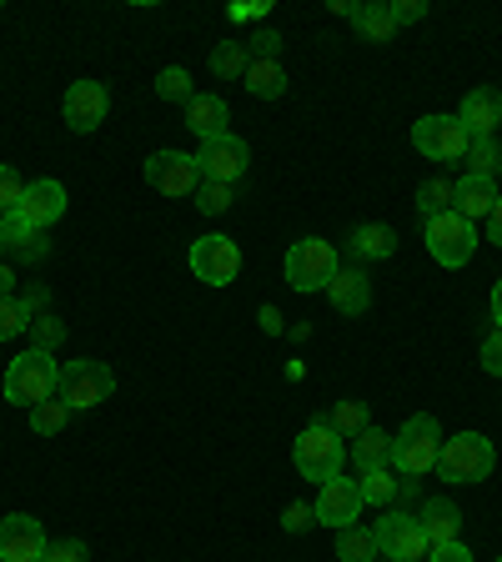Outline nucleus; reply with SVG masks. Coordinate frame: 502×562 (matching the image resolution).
<instances>
[{"label": "nucleus", "instance_id": "nucleus-44", "mask_svg": "<svg viewBox=\"0 0 502 562\" xmlns=\"http://www.w3.org/2000/svg\"><path fill=\"white\" fill-rule=\"evenodd\" d=\"M422 15H427V0H398V5H392V21L398 25H412V21H422Z\"/></svg>", "mask_w": 502, "mask_h": 562}, {"label": "nucleus", "instance_id": "nucleus-17", "mask_svg": "<svg viewBox=\"0 0 502 562\" xmlns=\"http://www.w3.org/2000/svg\"><path fill=\"white\" fill-rule=\"evenodd\" d=\"M457 121H462V131H468L472 140L492 136V131L502 126V95L492 91V86H478V91H468V95H462V111H457Z\"/></svg>", "mask_w": 502, "mask_h": 562}, {"label": "nucleus", "instance_id": "nucleus-14", "mask_svg": "<svg viewBox=\"0 0 502 562\" xmlns=\"http://www.w3.org/2000/svg\"><path fill=\"white\" fill-rule=\"evenodd\" d=\"M105 111H111V91H105L101 81H76L66 91V101H60V116H66V126L76 131V136L101 126Z\"/></svg>", "mask_w": 502, "mask_h": 562}, {"label": "nucleus", "instance_id": "nucleus-16", "mask_svg": "<svg viewBox=\"0 0 502 562\" xmlns=\"http://www.w3.org/2000/svg\"><path fill=\"white\" fill-rule=\"evenodd\" d=\"M31 222V232H46L51 222H60L66 216V187L60 181H51V176H41V181H25V196L21 206H15Z\"/></svg>", "mask_w": 502, "mask_h": 562}, {"label": "nucleus", "instance_id": "nucleus-30", "mask_svg": "<svg viewBox=\"0 0 502 562\" xmlns=\"http://www.w3.org/2000/svg\"><path fill=\"white\" fill-rule=\"evenodd\" d=\"M66 422H70V407H66L60 397H46V402H35V407H31V432H35V437L66 432Z\"/></svg>", "mask_w": 502, "mask_h": 562}, {"label": "nucleus", "instance_id": "nucleus-7", "mask_svg": "<svg viewBox=\"0 0 502 562\" xmlns=\"http://www.w3.org/2000/svg\"><path fill=\"white\" fill-rule=\"evenodd\" d=\"M427 251H433L437 267H468L472 251H478V226L462 211H443L427 222Z\"/></svg>", "mask_w": 502, "mask_h": 562}, {"label": "nucleus", "instance_id": "nucleus-13", "mask_svg": "<svg viewBox=\"0 0 502 562\" xmlns=\"http://www.w3.org/2000/svg\"><path fill=\"white\" fill-rule=\"evenodd\" d=\"M46 532L31 513H11L0 517V562H41L46 558Z\"/></svg>", "mask_w": 502, "mask_h": 562}, {"label": "nucleus", "instance_id": "nucleus-2", "mask_svg": "<svg viewBox=\"0 0 502 562\" xmlns=\"http://www.w3.org/2000/svg\"><path fill=\"white\" fill-rule=\"evenodd\" d=\"M437 452H443V427H437V417L417 412V417H408L402 432L392 437V472H398V477H422V472L437 468Z\"/></svg>", "mask_w": 502, "mask_h": 562}, {"label": "nucleus", "instance_id": "nucleus-1", "mask_svg": "<svg viewBox=\"0 0 502 562\" xmlns=\"http://www.w3.org/2000/svg\"><path fill=\"white\" fill-rule=\"evenodd\" d=\"M56 382H60V367L51 351H21L11 367H5V382H0V392H5V402L11 407H35V402L56 397Z\"/></svg>", "mask_w": 502, "mask_h": 562}, {"label": "nucleus", "instance_id": "nucleus-51", "mask_svg": "<svg viewBox=\"0 0 502 562\" xmlns=\"http://www.w3.org/2000/svg\"><path fill=\"white\" fill-rule=\"evenodd\" d=\"M498 562H502V558H498Z\"/></svg>", "mask_w": 502, "mask_h": 562}, {"label": "nucleus", "instance_id": "nucleus-42", "mask_svg": "<svg viewBox=\"0 0 502 562\" xmlns=\"http://www.w3.org/2000/svg\"><path fill=\"white\" fill-rule=\"evenodd\" d=\"M281 527H287V532H306V527H316V507L287 503V513H281Z\"/></svg>", "mask_w": 502, "mask_h": 562}, {"label": "nucleus", "instance_id": "nucleus-38", "mask_svg": "<svg viewBox=\"0 0 502 562\" xmlns=\"http://www.w3.org/2000/svg\"><path fill=\"white\" fill-rule=\"evenodd\" d=\"M0 236H5V246H15V251H21L35 232H31V222H25L21 211H5V216H0Z\"/></svg>", "mask_w": 502, "mask_h": 562}, {"label": "nucleus", "instance_id": "nucleus-37", "mask_svg": "<svg viewBox=\"0 0 502 562\" xmlns=\"http://www.w3.org/2000/svg\"><path fill=\"white\" fill-rule=\"evenodd\" d=\"M21 196H25V181L15 176V166H0V216L21 206Z\"/></svg>", "mask_w": 502, "mask_h": 562}, {"label": "nucleus", "instance_id": "nucleus-15", "mask_svg": "<svg viewBox=\"0 0 502 562\" xmlns=\"http://www.w3.org/2000/svg\"><path fill=\"white\" fill-rule=\"evenodd\" d=\"M316 522L322 527H352L357 522V513H362V487L357 482H347V477H332V482H322V497H316Z\"/></svg>", "mask_w": 502, "mask_h": 562}, {"label": "nucleus", "instance_id": "nucleus-3", "mask_svg": "<svg viewBox=\"0 0 502 562\" xmlns=\"http://www.w3.org/2000/svg\"><path fill=\"white\" fill-rule=\"evenodd\" d=\"M492 468H498V447H492L482 432H457L453 442H443L433 472H443V482L472 487V482H488Z\"/></svg>", "mask_w": 502, "mask_h": 562}, {"label": "nucleus", "instance_id": "nucleus-33", "mask_svg": "<svg viewBox=\"0 0 502 562\" xmlns=\"http://www.w3.org/2000/svg\"><path fill=\"white\" fill-rule=\"evenodd\" d=\"M236 201V187H226V181H207L201 176V187H197V206L207 211V216H226Z\"/></svg>", "mask_w": 502, "mask_h": 562}, {"label": "nucleus", "instance_id": "nucleus-32", "mask_svg": "<svg viewBox=\"0 0 502 562\" xmlns=\"http://www.w3.org/2000/svg\"><path fill=\"white\" fill-rule=\"evenodd\" d=\"M462 161H468V176H498V166H502V146L492 136H478L468 146V156H462Z\"/></svg>", "mask_w": 502, "mask_h": 562}, {"label": "nucleus", "instance_id": "nucleus-21", "mask_svg": "<svg viewBox=\"0 0 502 562\" xmlns=\"http://www.w3.org/2000/svg\"><path fill=\"white\" fill-rule=\"evenodd\" d=\"M226 116H232V111H226V101L222 95H191L187 101V126L197 131L201 140H211V136H226Z\"/></svg>", "mask_w": 502, "mask_h": 562}, {"label": "nucleus", "instance_id": "nucleus-23", "mask_svg": "<svg viewBox=\"0 0 502 562\" xmlns=\"http://www.w3.org/2000/svg\"><path fill=\"white\" fill-rule=\"evenodd\" d=\"M347 457L357 462V472H372V468H392V437L382 427H362V432L352 437Z\"/></svg>", "mask_w": 502, "mask_h": 562}, {"label": "nucleus", "instance_id": "nucleus-18", "mask_svg": "<svg viewBox=\"0 0 502 562\" xmlns=\"http://www.w3.org/2000/svg\"><path fill=\"white\" fill-rule=\"evenodd\" d=\"M327 302H332V312H342V316H362L367 306H372V281H367L362 271H337V277L327 281Z\"/></svg>", "mask_w": 502, "mask_h": 562}, {"label": "nucleus", "instance_id": "nucleus-34", "mask_svg": "<svg viewBox=\"0 0 502 562\" xmlns=\"http://www.w3.org/2000/svg\"><path fill=\"white\" fill-rule=\"evenodd\" d=\"M156 95H161V101H181V105H187L197 91H191V76H187V70H181V66H166L161 76H156Z\"/></svg>", "mask_w": 502, "mask_h": 562}, {"label": "nucleus", "instance_id": "nucleus-50", "mask_svg": "<svg viewBox=\"0 0 502 562\" xmlns=\"http://www.w3.org/2000/svg\"><path fill=\"white\" fill-rule=\"evenodd\" d=\"M0 251H11V246H5V236H0Z\"/></svg>", "mask_w": 502, "mask_h": 562}, {"label": "nucleus", "instance_id": "nucleus-25", "mask_svg": "<svg viewBox=\"0 0 502 562\" xmlns=\"http://www.w3.org/2000/svg\"><path fill=\"white\" fill-rule=\"evenodd\" d=\"M352 25H357V35L362 41H372V46H387L392 35H398V21H392V5H357V15H352Z\"/></svg>", "mask_w": 502, "mask_h": 562}, {"label": "nucleus", "instance_id": "nucleus-49", "mask_svg": "<svg viewBox=\"0 0 502 562\" xmlns=\"http://www.w3.org/2000/svg\"><path fill=\"white\" fill-rule=\"evenodd\" d=\"M492 322H498V327H502V277L492 281Z\"/></svg>", "mask_w": 502, "mask_h": 562}, {"label": "nucleus", "instance_id": "nucleus-45", "mask_svg": "<svg viewBox=\"0 0 502 562\" xmlns=\"http://www.w3.org/2000/svg\"><path fill=\"white\" fill-rule=\"evenodd\" d=\"M261 11H267V0H257V5H232L226 15H232V21L242 25V21H252V15H261Z\"/></svg>", "mask_w": 502, "mask_h": 562}, {"label": "nucleus", "instance_id": "nucleus-29", "mask_svg": "<svg viewBox=\"0 0 502 562\" xmlns=\"http://www.w3.org/2000/svg\"><path fill=\"white\" fill-rule=\"evenodd\" d=\"M327 427L342 437V442H352V437L362 432V427H372V417H367V402H337V407L327 412Z\"/></svg>", "mask_w": 502, "mask_h": 562}, {"label": "nucleus", "instance_id": "nucleus-46", "mask_svg": "<svg viewBox=\"0 0 502 562\" xmlns=\"http://www.w3.org/2000/svg\"><path fill=\"white\" fill-rule=\"evenodd\" d=\"M261 331H267V337H277V331H281V312H277V306H261Z\"/></svg>", "mask_w": 502, "mask_h": 562}, {"label": "nucleus", "instance_id": "nucleus-31", "mask_svg": "<svg viewBox=\"0 0 502 562\" xmlns=\"http://www.w3.org/2000/svg\"><path fill=\"white\" fill-rule=\"evenodd\" d=\"M357 487H362V503H377V507H387L392 503V497H398V472L392 468H372V472H362V482H357Z\"/></svg>", "mask_w": 502, "mask_h": 562}, {"label": "nucleus", "instance_id": "nucleus-24", "mask_svg": "<svg viewBox=\"0 0 502 562\" xmlns=\"http://www.w3.org/2000/svg\"><path fill=\"white\" fill-rule=\"evenodd\" d=\"M242 86L252 95H261V101H281L287 95V70H281V60H252Z\"/></svg>", "mask_w": 502, "mask_h": 562}, {"label": "nucleus", "instance_id": "nucleus-22", "mask_svg": "<svg viewBox=\"0 0 502 562\" xmlns=\"http://www.w3.org/2000/svg\"><path fill=\"white\" fill-rule=\"evenodd\" d=\"M352 257L357 261H387V257H398V232L387 222H367L352 232Z\"/></svg>", "mask_w": 502, "mask_h": 562}, {"label": "nucleus", "instance_id": "nucleus-35", "mask_svg": "<svg viewBox=\"0 0 502 562\" xmlns=\"http://www.w3.org/2000/svg\"><path fill=\"white\" fill-rule=\"evenodd\" d=\"M21 331H31V312H25V302H15V296H0V341L21 337Z\"/></svg>", "mask_w": 502, "mask_h": 562}, {"label": "nucleus", "instance_id": "nucleus-9", "mask_svg": "<svg viewBox=\"0 0 502 562\" xmlns=\"http://www.w3.org/2000/svg\"><path fill=\"white\" fill-rule=\"evenodd\" d=\"M412 146H417L422 156H433V161H462L472 136L462 131L457 116H422L417 126H412Z\"/></svg>", "mask_w": 502, "mask_h": 562}, {"label": "nucleus", "instance_id": "nucleus-26", "mask_svg": "<svg viewBox=\"0 0 502 562\" xmlns=\"http://www.w3.org/2000/svg\"><path fill=\"white\" fill-rule=\"evenodd\" d=\"M377 558V538L372 527H342L337 532V562H372Z\"/></svg>", "mask_w": 502, "mask_h": 562}, {"label": "nucleus", "instance_id": "nucleus-27", "mask_svg": "<svg viewBox=\"0 0 502 562\" xmlns=\"http://www.w3.org/2000/svg\"><path fill=\"white\" fill-rule=\"evenodd\" d=\"M453 201H457V187L447 181V176H433V181H422L417 187V211L433 222V216H443V211H453Z\"/></svg>", "mask_w": 502, "mask_h": 562}, {"label": "nucleus", "instance_id": "nucleus-43", "mask_svg": "<svg viewBox=\"0 0 502 562\" xmlns=\"http://www.w3.org/2000/svg\"><path fill=\"white\" fill-rule=\"evenodd\" d=\"M427 562H472V552L462 542H433L427 548Z\"/></svg>", "mask_w": 502, "mask_h": 562}, {"label": "nucleus", "instance_id": "nucleus-40", "mask_svg": "<svg viewBox=\"0 0 502 562\" xmlns=\"http://www.w3.org/2000/svg\"><path fill=\"white\" fill-rule=\"evenodd\" d=\"M252 60H277L281 56V35L277 31H252V46H246Z\"/></svg>", "mask_w": 502, "mask_h": 562}, {"label": "nucleus", "instance_id": "nucleus-4", "mask_svg": "<svg viewBox=\"0 0 502 562\" xmlns=\"http://www.w3.org/2000/svg\"><path fill=\"white\" fill-rule=\"evenodd\" d=\"M292 462H297V472H302L306 482H332V477H342L347 447H342V437L327 427V417H312V427H306V432L297 437V447H292Z\"/></svg>", "mask_w": 502, "mask_h": 562}, {"label": "nucleus", "instance_id": "nucleus-5", "mask_svg": "<svg viewBox=\"0 0 502 562\" xmlns=\"http://www.w3.org/2000/svg\"><path fill=\"white\" fill-rule=\"evenodd\" d=\"M342 271L337 261V246L322 241V236H302L292 241L287 251V281H292V292H327V281Z\"/></svg>", "mask_w": 502, "mask_h": 562}, {"label": "nucleus", "instance_id": "nucleus-11", "mask_svg": "<svg viewBox=\"0 0 502 562\" xmlns=\"http://www.w3.org/2000/svg\"><path fill=\"white\" fill-rule=\"evenodd\" d=\"M191 271L207 286H232L242 271V251L232 236H201V241H191Z\"/></svg>", "mask_w": 502, "mask_h": 562}, {"label": "nucleus", "instance_id": "nucleus-12", "mask_svg": "<svg viewBox=\"0 0 502 562\" xmlns=\"http://www.w3.org/2000/svg\"><path fill=\"white\" fill-rule=\"evenodd\" d=\"M197 166L207 181H226V187H236L246 176V166H252V151H246V140L242 136H211L201 140V151H197Z\"/></svg>", "mask_w": 502, "mask_h": 562}, {"label": "nucleus", "instance_id": "nucleus-48", "mask_svg": "<svg viewBox=\"0 0 502 562\" xmlns=\"http://www.w3.org/2000/svg\"><path fill=\"white\" fill-rule=\"evenodd\" d=\"M488 222H492V246H502V196H498V206H492Z\"/></svg>", "mask_w": 502, "mask_h": 562}, {"label": "nucleus", "instance_id": "nucleus-36", "mask_svg": "<svg viewBox=\"0 0 502 562\" xmlns=\"http://www.w3.org/2000/svg\"><path fill=\"white\" fill-rule=\"evenodd\" d=\"M31 337H35V351H56L60 341H66V327H60L51 312H41V316L31 322Z\"/></svg>", "mask_w": 502, "mask_h": 562}, {"label": "nucleus", "instance_id": "nucleus-41", "mask_svg": "<svg viewBox=\"0 0 502 562\" xmlns=\"http://www.w3.org/2000/svg\"><path fill=\"white\" fill-rule=\"evenodd\" d=\"M482 372L502 376V327H492L488 337H482Z\"/></svg>", "mask_w": 502, "mask_h": 562}, {"label": "nucleus", "instance_id": "nucleus-6", "mask_svg": "<svg viewBox=\"0 0 502 562\" xmlns=\"http://www.w3.org/2000/svg\"><path fill=\"white\" fill-rule=\"evenodd\" d=\"M116 392V372L105 362H66L60 367V382H56V397L66 402L70 412H91V407H101L105 397Z\"/></svg>", "mask_w": 502, "mask_h": 562}, {"label": "nucleus", "instance_id": "nucleus-20", "mask_svg": "<svg viewBox=\"0 0 502 562\" xmlns=\"http://www.w3.org/2000/svg\"><path fill=\"white\" fill-rule=\"evenodd\" d=\"M417 522L427 532V542H457V532H462V513H457L453 497H427Z\"/></svg>", "mask_w": 502, "mask_h": 562}, {"label": "nucleus", "instance_id": "nucleus-28", "mask_svg": "<svg viewBox=\"0 0 502 562\" xmlns=\"http://www.w3.org/2000/svg\"><path fill=\"white\" fill-rule=\"evenodd\" d=\"M252 56H246L242 41H222V46L211 50V76H222V81H242Z\"/></svg>", "mask_w": 502, "mask_h": 562}, {"label": "nucleus", "instance_id": "nucleus-10", "mask_svg": "<svg viewBox=\"0 0 502 562\" xmlns=\"http://www.w3.org/2000/svg\"><path fill=\"white\" fill-rule=\"evenodd\" d=\"M146 181H152V191H161V196H197L201 166H197V156H187V151H152L146 156Z\"/></svg>", "mask_w": 502, "mask_h": 562}, {"label": "nucleus", "instance_id": "nucleus-19", "mask_svg": "<svg viewBox=\"0 0 502 562\" xmlns=\"http://www.w3.org/2000/svg\"><path fill=\"white\" fill-rule=\"evenodd\" d=\"M498 181L492 176H462L457 181V201H453V211H462L468 222H478V216H492V206H498Z\"/></svg>", "mask_w": 502, "mask_h": 562}, {"label": "nucleus", "instance_id": "nucleus-39", "mask_svg": "<svg viewBox=\"0 0 502 562\" xmlns=\"http://www.w3.org/2000/svg\"><path fill=\"white\" fill-rule=\"evenodd\" d=\"M41 562H91V552H86L81 538H66V542H51Z\"/></svg>", "mask_w": 502, "mask_h": 562}, {"label": "nucleus", "instance_id": "nucleus-8", "mask_svg": "<svg viewBox=\"0 0 502 562\" xmlns=\"http://www.w3.org/2000/svg\"><path fill=\"white\" fill-rule=\"evenodd\" d=\"M372 538H377V552L392 562H427V548H433L412 513H387L382 522L372 527Z\"/></svg>", "mask_w": 502, "mask_h": 562}, {"label": "nucleus", "instance_id": "nucleus-47", "mask_svg": "<svg viewBox=\"0 0 502 562\" xmlns=\"http://www.w3.org/2000/svg\"><path fill=\"white\" fill-rule=\"evenodd\" d=\"M0 296H15V271L0 261Z\"/></svg>", "mask_w": 502, "mask_h": 562}]
</instances>
